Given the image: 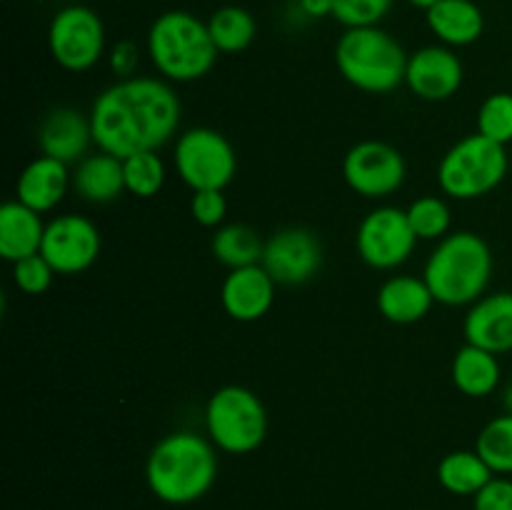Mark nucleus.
<instances>
[{"instance_id":"17","label":"nucleus","mask_w":512,"mask_h":510,"mask_svg":"<svg viewBox=\"0 0 512 510\" xmlns=\"http://www.w3.org/2000/svg\"><path fill=\"white\" fill-rule=\"evenodd\" d=\"M38 143L43 155L60 160V163H75L80 155H85L93 140V125H90V115H83L80 110L60 105V108L50 110L40 123Z\"/></svg>"},{"instance_id":"28","label":"nucleus","mask_w":512,"mask_h":510,"mask_svg":"<svg viewBox=\"0 0 512 510\" xmlns=\"http://www.w3.org/2000/svg\"><path fill=\"white\" fill-rule=\"evenodd\" d=\"M125 173V190L135 198H153L163 190L165 185V163L158 155V150L148 153H135L123 160Z\"/></svg>"},{"instance_id":"16","label":"nucleus","mask_w":512,"mask_h":510,"mask_svg":"<svg viewBox=\"0 0 512 510\" xmlns=\"http://www.w3.org/2000/svg\"><path fill=\"white\" fill-rule=\"evenodd\" d=\"M465 343L478 345L495 355L512 353V293L483 295L470 305L463 320Z\"/></svg>"},{"instance_id":"36","label":"nucleus","mask_w":512,"mask_h":510,"mask_svg":"<svg viewBox=\"0 0 512 510\" xmlns=\"http://www.w3.org/2000/svg\"><path fill=\"white\" fill-rule=\"evenodd\" d=\"M300 10H303L308 18H328L335 10V0H300Z\"/></svg>"},{"instance_id":"33","label":"nucleus","mask_w":512,"mask_h":510,"mask_svg":"<svg viewBox=\"0 0 512 510\" xmlns=\"http://www.w3.org/2000/svg\"><path fill=\"white\" fill-rule=\"evenodd\" d=\"M190 215L203 228H220L228 215V200L223 190H195L190 198Z\"/></svg>"},{"instance_id":"22","label":"nucleus","mask_w":512,"mask_h":510,"mask_svg":"<svg viewBox=\"0 0 512 510\" xmlns=\"http://www.w3.org/2000/svg\"><path fill=\"white\" fill-rule=\"evenodd\" d=\"M73 188L88 203H113V200H118L125 193L123 160L110 153H103V150L95 155H88L75 168Z\"/></svg>"},{"instance_id":"18","label":"nucleus","mask_w":512,"mask_h":510,"mask_svg":"<svg viewBox=\"0 0 512 510\" xmlns=\"http://www.w3.org/2000/svg\"><path fill=\"white\" fill-rule=\"evenodd\" d=\"M70 185H73V175L68 173V165L48 158V155H40V158L30 160L20 173L18 185H15V195H18L15 200L43 215L63 203Z\"/></svg>"},{"instance_id":"24","label":"nucleus","mask_w":512,"mask_h":510,"mask_svg":"<svg viewBox=\"0 0 512 510\" xmlns=\"http://www.w3.org/2000/svg\"><path fill=\"white\" fill-rule=\"evenodd\" d=\"M495 478L490 465L478 455V450H453L438 465V480L448 493L475 495Z\"/></svg>"},{"instance_id":"25","label":"nucleus","mask_w":512,"mask_h":510,"mask_svg":"<svg viewBox=\"0 0 512 510\" xmlns=\"http://www.w3.org/2000/svg\"><path fill=\"white\" fill-rule=\"evenodd\" d=\"M213 255L225 268H248V265H260L263 260L265 243L250 225L228 223L220 225L213 235Z\"/></svg>"},{"instance_id":"10","label":"nucleus","mask_w":512,"mask_h":510,"mask_svg":"<svg viewBox=\"0 0 512 510\" xmlns=\"http://www.w3.org/2000/svg\"><path fill=\"white\" fill-rule=\"evenodd\" d=\"M415 243H418V235L410 225L408 210H400L395 205H380L370 210L355 235L358 255L375 270H393L408 263Z\"/></svg>"},{"instance_id":"3","label":"nucleus","mask_w":512,"mask_h":510,"mask_svg":"<svg viewBox=\"0 0 512 510\" xmlns=\"http://www.w3.org/2000/svg\"><path fill=\"white\" fill-rule=\"evenodd\" d=\"M423 278L435 303L450 308L473 305L493 278V250L473 230L448 233L430 253Z\"/></svg>"},{"instance_id":"38","label":"nucleus","mask_w":512,"mask_h":510,"mask_svg":"<svg viewBox=\"0 0 512 510\" xmlns=\"http://www.w3.org/2000/svg\"><path fill=\"white\" fill-rule=\"evenodd\" d=\"M410 5H415V8H423V10H428V8H433L435 3H440V0H408Z\"/></svg>"},{"instance_id":"15","label":"nucleus","mask_w":512,"mask_h":510,"mask_svg":"<svg viewBox=\"0 0 512 510\" xmlns=\"http://www.w3.org/2000/svg\"><path fill=\"white\" fill-rule=\"evenodd\" d=\"M275 280L263 265L235 268L225 275L220 285V303L223 310L238 323H255L275 303Z\"/></svg>"},{"instance_id":"14","label":"nucleus","mask_w":512,"mask_h":510,"mask_svg":"<svg viewBox=\"0 0 512 510\" xmlns=\"http://www.w3.org/2000/svg\"><path fill=\"white\" fill-rule=\"evenodd\" d=\"M405 85L415 98L428 103L448 100L463 85V63L448 45H425L408 55Z\"/></svg>"},{"instance_id":"30","label":"nucleus","mask_w":512,"mask_h":510,"mask_svg":"<svg viewBox=\"0 0 512 510\" xmlns=\"http://www.w3.org/2000/svg\"><path fill=\"white\" fill-rule=\"evenodd\" d=\"M478 133L500 145L512 143V93H493L478 110Z\"/></svg>"},{"instance_id":"1","label":"nucleus","mask_w":512,"mask_h":510,"mask_svg":"<svg viewBox=\"0 0 512 510\" xmlns=\"http://www.w3.org/2000/svg\"><path fill=\"white\" fill-rule=\"evenodd\" d=\"M90 125L95 145L125 160L170 143L180 125V100L165 80L135 75L95 98Z\"/></svg>"},{"instance_id":"2","label":"nucleus","mask_w":512,"mask_h":510,"mask_svg":"<svg viewBox=\"0 0 512 510\" xmlns=\"http://www.w3.org/2000/svg\"><path fill=\"white\" fill-rule=\"evenodd\" d=\"M218 478V455L210 438L175 430L150 450L145 480L150 493L168 505H190L210 493Z\"/></svg>"},{"instance_id":"32","label":"nucleus","mask_w":512,"mask_h":510,"mask_svg":"<svg viewBox=\"0 0 512 510\" xmlns=\"http://www.w3.org/2000/svg\"><path fill=\"white\" fill-rule=\"evenodd\" d=\"M53 275L58 273L40 253L13 263V280L18 290H23L25 295H43L53 285Z\"/></svg>"},{"instance_id":"27","label":"nucleus","mask_w":512,"mask_h":510,"mask_svg":"<svg viewBox=\"0 0 512 510\" xmlns=\"http://www.w3.org/2000/svg\"><path fill=\"white\" fill-rule=\"evenodd\" d=\"M475 450L495 475H512V415H498L483 425Z\"/></svg>"},{"instance_id":"23","label":"nucleus","mask_w":512,"mask_h":510,"mask_svg":"<svg viewBox=\"0 0 512 510\" xmlns=\"http://www.w3.org/2000/svg\"><path fill=\"white\" fill-rule=\"evenodd\" d=\"M450 378H453L455 388L468 398H488L500 388L503 368H500V360L495 353L465 343L455 353L453 365H450Z\"/></svg>"},{"instance_id":"20","label":"nucleus","mask_w":512,"mask_h":510,"mask_svg":"<svg viewBox=\"0 0 512 510\" xmlns=\"http://www.w3.org/2000/svg\"><path fill=\"white\" fill-rule=\"evenodd\" d=\"M428 28L448 48H465L480 40L485 30V15L473 0H440L425 10Z\"/></svg>"},{"instance_id":"12","label":"nucleus","mask_w":512,"mask_h":510,"mask_svg":"<svg viewBox=\"0 0 512 510\" xmlns=\"http://www.w3.org/2000/svg\"><path fill=\"white\" fill-rule=\"evenodd\" d=\"M100 245L103 238L93 220L68 213L45 225L40 255L53 265L58 275H78L98 260Z\"/></svg>"},{"instance_id":"4","label":"nucleus","mask_w":512,"mask_h":510,"mask_svg":"<svg viewBox=\"0 0 512 510\" xmlns=\"http://www.w3.org/2000/svg\"><path fill=\"white\" fill-rule=\"evenodd\" d=\"M148 55L165 80L193 83L205 78L218 60L208 23L188 10H168L148 30Z\"/></svg>"},{"instance_id":"7","label":"nucleus","mask_w":512,"mask_h":510,"mask_svg":"<svg viewBox=\"0 0 512 510\" xmlns=\"http://www.w3.org/2000/svg\"><path fill=\"white\" fill-rule=\"evenodd\" d=\"M210 443L228 455H248L265 443L268 413L258 395L243 385H225L205 405Z\"/></svg>"},{"instance_id":"5","label":"nucleus","mask_w":512,"mask_h":510,"mask_svg":"<svg viewBox=\"0 0 512 510\" xmlns=\"http://www.w3.org/2000/svg\"><path fill=\"white\" fill-rule=\"evenodd\" d=\"M335 65L363 93H393L405 83L408 53L383 28H348L335 45Z\"/></svg>"},{"instance_id":"6","label":"nucleus","mask_w":512,"mask_h":510,"mask_svg":"<svg viewBox=\"0 0 512 510\" xmlns=\"http://www.w3.org/2000/svg\"><path fill=\"white\" fill-rule=\"evenodd\" d=\"M510 155L505 145L475 133L458 140L438 165V185L448 198L478 200L505 180Z\"/></svg>"},{"instance_id":"21","label":"nucleus","mask_w":512,"mask_h":510,"mask_svg":"<svg viewBox=\"0 0 512 510\" xmlns=\"http://www.w3.org/2000/svg\"><path fill=\"white\" fill-rule=\"evenodd\" d=\"M45 225L40 213L30 210L20 200H8L0 208V255L8 263L38 255L43 248Z\"/></svg>"},{"instance_id":"13","label":"nucleus","mask_w":512,"mask_h":510,"mask_svg":"<svg viewBox=\"0 0 512 510\" xmlns=\"http://www.w3.org/2000/svg\"><path fill=\"white\" fill-rule=\"evenodd\" d=\"M323 243L308 228H283L265 243L263 265L278 285H303L323 268Z\"/></svg>"},{"instance_id":"34","label":"nucleus","mask_w":512,"mask_h":510,"mask_svg":"<svg viewBox=\"0 0 512 510\" xmlns=\"http://www.w3.org/2000/svg\"><path fill=\"white\" fill-rule=\"evenodd\" d=\"M473 510H512V480L508 475L490 480L473 498Z\"/></svg>"},{"instance_id":"31","label":"nucleus","mask_w":512,"mask_h":510,"mask_svg":"<svg viewBox=\"0 0 512 510\" xmlns=\"http://www.w3.org/2000/svg\"><path fill=\"white\" fill-rule=\"evenodd\" d=\"M393 8V0H335L333 18L348 28H373Z\"/></svg>"},{"instance_id":"29","label":"nucleus","mask_w":512,"mask_h":510,"mask_svg":"<svg viewBox=\"0 0 512 510\" xmlns=\"http://www.w3.org/2000/svg\"><path fill=\"white\" fill-rule=\"evenodd\" d=\"M408 220L418 240H443L450 230V208L443 198L423 195L410 203Z\"/></svg>"},{"instance_id":"9","label":"nucleus","mask_w":512,"mask_h":510,"mask_svg":"<svg viewBox=\"0 0 512 510\" xmlns=\"http://www.w3.org/2000/svg\"><path fill=\"white\" fill-rule=\"evenodd\" d=\"M48 50L68 73H85L105 53V25L85 5H65L53 15L48 28Z\"/></svg>"},{"instance_id":"8","label":"nucleus","mask_w":512,"mask_h":510,"mask_svg":"<svg viewBox=\"0 0 512 510\" xmlns=\"http://www.w3.org/2000/svg\"><path fill=\"white\" fill-rule=\"evenodd\" d=\"M173 163L190 190H225L238 173L233 143L215 128H190L178 135Z\"/></svg>"},{"instance_id":"37","label":"nucleus","mask_w":512,"mask_h":510,"mask_svg":"<svg viewBox=\"0 0 512 510\" xmlns=\"http://www.w3.org/2000/svg\"><path fill=\"white\" fill-rule=\"evenodd\" d=\"M503 408H505V413L512 415V383L505 385V390H503Z\"/></svg>"},{"instance_id":"35","label":"nucleus","mask_w":512,"mask_h":510,"mask_svg":"<svg viewBox=\"0 0 512 510\" xmlns=\"http://www.w3.org/2000/svg\"><path fill=\"white\" fill-rule=\"evenodd\" d=\"M108 60H110V70H113L120 80L135 78V70H138L140 65V48L133 43V40H120V43L113 45Z\"/></svg>"},{"instance_id":"19","label":"nucleus","mask_w":512,"mask_h":510,"mask_svg":"<svg viewBox=\"0 0 512 510\" xmlns=\"http://www.w3.org/2000/svg\"><path fill=\"white\" fill-rule=\"evenodd\" d=\"M435 298L425 278L415 275H393L378 290V310L385 320L395 325L420 323L433 308Z\"/></svg>"},{"instance_id":"11","label":"nucleus","mask_w":512,"mask_h":510,"mask_svg":"<svg viewBox=\"0 0 512 510\" xmlns=\"http://www.w3.org/2000/svg\"><path fill=\"white\" fill-rule=\"evenodd\" d=\"M408 175V165L398 148L383 140H360L345 153L343 178L353 193L378 200L398 193Z\"/></svg>"},{"instance_id":"26","label":"nucleus","mask_w":512,"mask_h":510,"mask_svg":"<svg viewBox=\"0 0 512 510\" xmlns=\"http://www.w3.org/2000/svg\"><path fill=\"white\" fill-rule=\"evenodd\" d=\"M208 30L218 53H243L258 35V23L250 10L240 5H223L210 15Z\"/></svg>"}]
</instances>
